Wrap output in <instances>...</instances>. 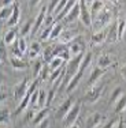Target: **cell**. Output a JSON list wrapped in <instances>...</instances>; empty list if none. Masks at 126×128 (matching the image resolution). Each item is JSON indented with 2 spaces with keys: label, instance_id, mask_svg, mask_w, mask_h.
<instances>
[{
  "label": "cell",
  "instance_id": "6da1fadb",
  "mask_svg": "<svg viewBox=\"0 0 126 128\" xmlns=\"http://www.w3.org/2000/svg\"><path fill=\"white\" fill-rule=\"evenodd\" d=\"M110 19H111V12L106 7L103 11H100L97 15L92 18V27L95 29V32H100L103 30V27H106L110 23Z\"/></svg>",
  "mask_w": 126,
  "mask_h": 128
},
{
  "label": "cell",
  "instance_id": "7a4b0ae2",
  "mask_svg": "<svg viewBox=\"0 0 126 128\" xmlns=\"http://www.w3.org/2000/svg\"><path fill=\"white\" fill-rule=\"evenodd\" d=\"M84 57H85V53H82V54H78V56H75V57H71V59L67 62V66H66L67 78L71 79L73 76H75V75L79 72V68H81V64H82Z\"/></svg>",
  "mask_w": 126,
  "mask_h": 128
},
{
  "label": "cell",
  "instance_id": "3957f363",
  "mask_svg": "<svg viewBox=\"0 0 126 128\" xmlns=\"http://www.w3.org/2000/svg\"><path fill=\"white\" fill-rule=\"evenodd\" d=\"M79 112H81V104L77 102V104H74V105H73V108L70 109V112L67 113V116L63 118L64 127H66V128H70L71 126H74L75 121H77V118H78V116H79Z\"/></svg>",
  "mask_w": 126,
  "mask_h": 128
},
{
  "label": "cell",
  "instance_id": "277c9868",
  "mask_svg": "<svg viewBox=\"0 0 126 128\" xmlns=\"http://www.w3.org/2000/svg\"><path fill=\"white\" fill-rule=\"evenodd\" d=\"M81 6V14L79 19L85 26L92 27V12H91V2H79Z\"/></svg>",
  "mask_w": 126,
  "mask_h": 128
},
{
  "label": "cell",
  "instance_id": "5b68a950",
  "mask_svg": "<svg viewBox=\"0 0 126 128\" xmlns=\"http://www.w3.org/2000/svg\"><path fill=\"white\" fill-rule=\"evenodd\" d=\"M101 93H103V84H99V86H93V87H91L88 91H87V94H85V101L89 102V104H93V102H96L97 100H99V97L101 96Z\"/></svg>",
  "mask_w": 126,
  "mask_h": 128
},
{
  "label": "cell",
  "instance_id": "8992f818",
  "mask_svg": "<svg viewBox=\"0 0 126 128\" xmlns=\"http://www.w3.org/2000/svg\"><path fill=\"white\" fill-rule=\"evenodd\" d=\"M29 87H30V84L27 83V79L25 78L19 84H18L17 87H15V91H14V97H15V100L21 101V100L25 98L26 94H27V91H29Z\"/></svg>",
  "mask_w": 126,
  "mask_h": 128
},
{
  "label": "cell",
  "instance_id": "52a82bcc",
  "mask_svg": "<svg viewBox=\"0 0 126 128\" xmlns=\"http://www.w3.org/2000/svg\"><path fill=\"white\" fill-rule=\"evenodd\" d=\"M84 48H85V44L81 41V37H77L74 41L69 45V50H70L71 57H75V56H78V54H82L84 53Z\"/></svg>",
  "mask_w": 126,
  "mask_h": 128
},
{
  "label": "cell",
  "instance_id": "ba28073f",
  "mask_svg": "<svg viewBox=\"0 0 126 128\" xmlns=\"http://www.w3.org/2000/svg\"><path fill=\"white\" fill-rule=\"evenodd\" d=\"M73 108V101L71 98H66L64 101L59 105L56 110V118H64L67 116V113L70 112V109Z\"/></svg>",
  "mask_w": 126,
  "mask_h": 128
},
{
  "label": "cell",
  "instance_id": "9c48e42d",
  "mask_svg": "<svg viewBox=\"0 0 126 128\" xmlns=\"http://www.w3.org/2000/svg\"><path fill=\"white\" fill-rule=\"evenodd\" d=\"M107 33V42H110V44H114V42H116L119 40L118 37V22L116 23H112V25L108 26V29L106 30Z\"/></svg>",
  "mask_w": 126,
  "mask_h": 128
},
{
  "label": "cell",
  "instance_id": "30bf717a",
  "mask_svg": "<svg viewBox=\"0 0 126 128\" xmlns=\"http://www.w3.org/2000/svg\"><path fill=\"white\" fill-rule=\"evenodd\" d=\"M47 14H48L47 12V7L44 6V7L38 11L37 16H36V22H34V25H33V34L38 32V29L41 27V25H44V20H45V18H47Z\"/></svg>",
  "mask_w": 126,
  "mask_h": 128
},
{
  "label": "cell",
  "instance_id": "8fae6325",
  "mask_svg": "<svg viewBox=\"0 0 126 128\" xmlns=\"http://www.w3.org/2000/svg\"><path fill=\"white\" fill-rule=\"evenodd\" d=\"M101 120H103V116L100 113H92L85 121V126L87 128H97L100 126Z\"/></svg>",
  "mask_w": 126,
  "mask_h": 128
},
{
  "label": "cell",
  "instance_id": "7c38bea8",
  "mask_svg": "<svg viewBox=\"0 0 126 128\" xmlns=\"http://www.w3.org/2000/svg\"><path fill=\"white\" fill-rule=\"evenodd\" d=\"M79 14H81V6H79V2L75 3V6L73 7V10L67 14L66 16V23H71L74 22L77 18H79Z\"/></svg>",
  "mask_w": 126,
  "mask_h": 128
},
{
  "label": "cell",
  "instance_id": "4fadbf2b",
  "mask_svg": "<svg viewBox=\"0 0 126 128\" xmlns=\"http://www.w3.org/2000/svg\"><path fill=\"white\" fill-rule=\"evenodd\" d=\"M104 74V70H101L99 68V67H96V68H93V71L91 72V76H89V80H88V83H89V86H96V83H97V80L101 78V75Z\"/></svg>",
  "mask_w": 126,
  "mask_h": 128
},
{
  "label": "cell",
  "instance_id": "5bb4252c",
  "mask_svg": "<svg viewBox=\"0 0 126 128\" xmlns=\"http://www.w3.org/2000/svg\"><path fill=\"white\" fill-rule=\"evenodd\" d=\"M75 38L77 37H75L74 32H73V30H67V29L63 30L62 34H60V37H59V40H60L62 44H71Z\"/></svg>",
  "mask_w": 126,
  "mask_h": 128
},
{
  "label": "cell",
  "instance_id": "9a60e30c",
  "mask_svg": "<svg viewBox=\"0 0 126 128\" xmlns=\"http://www.w3.org/2000/svg\"><path fill=\"white\" fill-rule=\"evenodd\" d=\"M32 94H33V93L27 91L26 97L19 101V104H18V106H17V109H15V114H19L21 112H23V110L27 108V105H30V98H32Z\"/></svg>",
  "mask_w": 126,
  "mask_h": 128
},
{
  "label": "cell",
  "instance_id": "2e32d148",
  "mask_svg": "<svg viewBox=\"0 0 126 128\" xmlns=\"http://www.w3.org/2000/svg\"><path fill=\"white\" fill-rule=\"evenodd\" d=\"M48 113H50V108H43V109H40L37 113H36L34 118H33V123L38 126L40 123H43L44 120H47V118H48Z\"/></svg>",
  "mask_w": 126,
  "mask_h": 128
},
{
  "label": "cell",
  "instance_id": "e0dca14e",
  "mask_svg": "<svg viewBox=\"0 0 126 128\" xmlns=\"http://www.w3.org/2000/svg\"><path fill=\"white\" fill-rule=\"evenodd\" d=\"M18 22H19V7H18V4H15L14 11H13V14H11L10 19H8V22H7V26L14 27V26L18 25Z\"/></svg>",
  "mask_w": 126,
  "mask_h": 128
},
{
  "label": "cell",
  "instance_id": "ac0fdd59",
  "mask_svg": "<svg viewBox=\"0 0 126 128\" xmlns=\"http://www.w3.org/2000/svg\"><path fill=\"white\" fill-rule=\"evenodd\" d=\"M10 63H11V66H13V68L14 70H25L29 67V64H27L25 60H22L21 57H11L10 59Z\"/></svg>",
  "mask_w": 126,
  "mask_h": 128
},
{
  "label": "cell",
  "instance_id": "d6986e66",
  "mask_svg": "<svg viewBox=\"0 0 126 128\" xmlns=\"http://www.w3.org/2000/svg\"><path fill=\"white\" fill-rule=\"evenodd\" d=\"M81 78H82V72H78L75 76H73L71 79H70V80H69V84L66 86V93H71V91L77 87V84L79 83Z\"/></svg>",
  "mask_w": 126,
  "mask_h": 128
},
{
  "label": "cell",
  "instance_id": "ffe728a7",
  "mask_svg": "<svg viewBox=\"0 0 126 128\" xmlns=\"http://www.w3.org/2000/svg\"><path fill=\"white\" fill-rule=\"evenodd\" d=\"M111 57L107 56V54H101V56H99V59H97V67L101 70H106L110 66H111Z\"/></svg>",
  "mask_w": 126,
  "mask_h": 128
},
{
  "label": "cell",
  "instance_id": "44dd1931",
  "mask_svg": "<svg viewBox=\"0 0 126 128\" xmlns=\"http://www.w3.org/2000/svg\"><path fill=\"white\" fill-rule=\"evenodd\" d=\"M104 2H100V0H97V2H91V12H92V18L95 16V15H97L100 12V11L104 10Z\"/></svg>",
  "mask_w": 126,
  "mask_h": 128
},
{
  "label": "cell",
  "instance_id": "7402d4cb",
  "mask_svg": "<svg viewBox=\"0 0 126 128\" xmlns=\"http://www.w3.org/2000/svg\"><path fill=\"white\" fill-rule=\"evenodd\" d=\"M107 40V33L106 30H100V32H95V34L92 36V42L93 44H101Z\"/></svg>",
  "mask_w": 126,
  "mask_h": 128
},
{
  "label": "cell",
  "instance_id": "603a6c76",
  "mask_svg": "<svg viewBox=\"0 0 126 128\" xmlns=\"http://www.w3.org/2000/svg\"><path fill=\"white\" fill-rule=\"evenodd\" d=\"M63 62H64V60L62 59V57L55 56L54 59L51 60V63L48 64V66H50L51 71H56V70H59V68H63Z\"/></svg>",
  "mask_w": 126,
  "mask_h": 128
},
{
  "label": "cell",
  "instance_id": "cb8c5ba5",
  "mask_svg": "<svg viewBox=\"0 0 126 128\" xmlns=\"http://www.w3.org/2000/svg\"><path fill=\"white\" fill-rule=\"evenodd\" d=\"M62 32H63V26H62V23H58V22H56V23H54L50 40H56V38H59V37H60V34H62Z\"/></svg>",
  "mask_w": 126,
  "mask_h": 128
},
{
  "label": "cell",
  "instance_id": "d4e9b609",
  "mask_svg": "<svg viewBox=\"0 0 126 128\" xmlns=\"http://www.w3.org/2000/svg\"><path fill=\"white\" fill-rule=\"evenodd\" d=\"M126 110V93L122 94V97L118 100V102L115 104V112L121 113V112Z\"/></svg>",
  "mask_w": 126,
  "mask_h": 128
},
{
  "label": "cell",
  "instance_id": "484cf974",
  "mask_svg": "<svg viewBox=\"0 0 126 128\" xmlns=\"http://www.w3.org/2000/svg\"><path fill=\"white\" fill-rule=\"evenodd\" d=\"M55 57V49L51 46L45 48L44 50H43V59H44V62H47L48 64L51 63V60Z\"/></svg>",
  "mask_w": 126,
  "mask_h": 128
},
{
  "label": "cell",
  "instance_id": "4316f807",
  "mask_svg": "<svg viewBox=\"0 0 126 128\" xmlns=\"http://www.w3.org/2000/svg\"><path fill=\"white\" fill-rule=\"evenodd\" d=\"M15 38H17V32L15 30H8L7 33H6L4 36V40H3V42L7 45H11L15 42Z\"/></svg>",
  "mask_w": 126,
  "mask_h": 128
},
{
  "label": "cell",
  "instance_id": "83f0119b",
  "mask_svg": "<svg viewBox=\"0 0 126 128\" xmlns=\"http://www.w3.org/2000/svg\"><path fill=\"white\" fill-rule=\"evenodd\" d=\"M14 6L13 7H7V8H0V19H2V22H4L6 19H10L11 14L14 11Z\"/></svg>",
  "mask_w": 126,
  "mask_h": 128
},
{
  "label": "cell",
  "instance_id": "f1b7e54d",
  "mask_svg": "<svg viewBox=\"0 0 126 128\" xmlns=\"http://www.w3.org/2000/svg\"><path fill=\"white\" fill-rule=\"evenodd\" d=\"M122 94H123L122 87H115V89L112 90V93H111V98H110L111 104H116V102H118V100L122 97Z\"/></svg>",
  "mask_w": 126,
  "mask_h": 128
},
{
  "label": "cell",
  "instance_id": "f546056e",
  "mask_svg": "<svg viewBox=\"0 0 126 128\" xmlns=\"http://www.w3.org/2000/svg\"><path fill=\"white\" fill-rule=\"evenodd\" d=\"M47 97L48 93H45L44 89H38V106H45L47 108Z\"/></svg>",
  "mask_w": 126,
  "mask_h": 128
},
{
  "label": "cell",
  "instance_id": "4dcf8cb0",
  "mask_svg": "<svg viewBox=\"0 0 126 128\" xmlns=\"http://www.w3.org/2000/svg\"><path fill=\"white\" fill-rule=\"evenodd\" d=\"M51 74H52V71H51L50 66H48V64H44V67H43L41 72H40V78H41L43 80H50Z\"/></svg>",
  "mask_w": 126,
  "mask_h": 128
},
{
  "label": "cell",
  "instance_id": "1f68e13d",
  "mask_svg": "<svg viewBox=\"0 0 126 128\" xmlns=\"http://www.w3.org/2000/svg\"><path fill=\"white\" fill-rule=\"evenodd\" d=\"M75 3L77 2H73V0H70V2H67V4H66V7H64V10H63V12L62 14H60L59 15V16H58L56 18V19L58 20H59V19H62V18L64 16V18H66L67 16V14H69L70 12V11H71L73 10V7H74V6H75Z\"/></svg>",
  "mask_w": 126,
  "mask_h": 128
},
{
  "label": "cell",
  "instance_id": "d6a6232c",
  "mask_svg": "<svg viewBox=\"0 0 126 128\" xmlns=\"http://www.w3.org/2000/svg\"><path fill=\"white\" fill-rule=\"evenodd\" d=\"M91 62H92V53H91V52H88V53H85V57H84V60H82L81 68H79V72H84L85 70H87V67H89Z\"/></svg>",
  "mask_w": 126,
  "mask_h": 128
},
{
  "label": "cell",
  "instance_id": "836d02e7",
  "mask_svg": "<svg viewBox=\"0 0 126 128\" xmlns=\"http://www.w3.org/2000/svg\"><path fill=\"white\" fill-rule=\"evenodd\" d=\"M0 120H2V126H4L7 121H10V110L7 108H2V116H0Z\"/></svg>",
  "mask_w": 126,
  "mask_h": 128
},
{
  "label": "cell",
  "instance_id": "e575fe53",
  "mask_svg": "<svg viewBox=\"0 0 126 128\" xmlns=\"http://www.w3.org/2000/svg\"><path fill=\"white\" fill-rule=\"evenodd\" d=\"M30 30H32V22L29 20V22H26L25 25H23V27L21 29V37L23 38L25 36H27L30 33Z\"/></svg>",
  "mask_w": 126,
  "mask_h": 128
},
{
  "label": "cell",
  "instance_id": "d590c367",
  "mask_svg": "<svg viewBox=\"0 0 126 128\" xmlns=\"http://www.w3.org/2000/svg\"><path fill=\"white\" fill-rule=\"evenodd\" d=\"M52 26H54V25H52ZM52 26H51V27H45V29L43 30L41 36H40V40H41V41L50 40V37H51V32H52Z\"/></svg>",
  "mask_w": 126,
  "mask_h": 128
},
{
  "label": "cell",
  "instance_id": "8d00e7d4",
  "mask_svg": "<svg viewBox=\"0 0 126 128\" xmlns=\"http://www.w3.org/2000/svg\"><path fill=\"white\" fill-rule=\"evenodd\" d=\"M125 29H126V20H119L118 22V37L122 40V36L125 33Z\"/></svg>",
  "mask_w": 126,
  "mask_h": 128
},
{
  "label": "cell",
  "instance_id": "74e56055",
  "mask_svg": "<svg viewBox=\"0 0 126 128\" xmlns=\"http://www.w3.org/2000/svg\"><path fill=\"white\" fill-rule=\"evenodd\" d=\"M17 44H18V48H19V50L22 52V53H23V52H26V48H27V46H26V41H25V38H22V37L18 38Z\"/></svg>",
  "mask_w": 126,
  "mask_h": 128
},
{
  "label": "cell",
  "instance_id": "f35d334b",
  "mask_svg": "<svg viewBox=\"0 0 126 128\" xmlns=\"http://www.w3.org/2000/svg\"><path fill=\"white\" fill-rule=\"evenodd\" d=\"M30 105L32 106H38V90L34 91L32 94V98H30Z\"/></svg>",
  "mask_w": 126,
  "mask_h": 128
},
{
  "label": "cell",
  "instance_id": "ab89813d",
  "mask_svg": "<svg viewBox=\"0 0 126 128\" xmlns=\"http://www.w3.org/2000/svg\"><path fill=\"white\" fill-rule=\"evenodd\" d=\"M55 93H56V90H55V89H51L50 91H48V97H47V108L50 106V104L52 102V100H54Z\"/></svg>",
  "mask_w": 126,
  "mask_h": 128
},
{
  "label": "cell",
  "instance_id": "60d3db41",
  "mask_svg": "<svg viewBox=\"0 0 126 128\" xmlns=\"http://www.w3.org/2000/svg\"><path fill=\"white\" fill-rule=\"evenodd\" d=\"M4 42H2V50H0V56H2V64L6 63V48H4Z\"/></svg>",
  "mask_w": 126,
  "mask_h": 128
},
{
  "label": "cell",
  "instance_id": "b9f144b4",
  "mask_svg": "<svg viewBox=\"0 0 126 128\" xmlns=\"http://www.w3.org/2000/svg\"><path fill=\"white\" fill-rule=\"evenodd\" d=\"M32 50H36V52H38L40 53V50H41V45H40V42H32V48H30Z\"/></svg>",
  "mask_w": 126,
  "mask_h": 128
},
{
  "label": "cell",
  "instance_id": "7bdbcfd3",
  "mask_svg": "<svg viewBox=\"0 0 126 128\" xmlns=\"http://www.w3.org/2000/svg\"><path fill=\"white\" fill-rule=\"evenodd\" d=\"M116 121H118V120H116V118H114V120L108 121V123H107L103 128H114V127H115V124H116Z\"/></svg>",
  "mask_w": 126,
  "mask_h": 128
},
{
  "label": "cell",
  "instance_id": "ee69618b",
  "mask_svg": "<svg viewBox=\"0 0 126 128\" xmlns=\"http://www.w3.org/2000/svg\"><path fill=\"white\" fill-rule=\"evenodd\" d=\"M48 126H50V120L47 118V120H44L43 123H40L36 128H48Z\"/></svg>",
  "mask_w": 126,
  "mask_h": 128
},
{
  "label": "cell",
  "instance_id": "f6af8a7d",
  "mask_svg": "<svg viewBox=\"0 0 126 128\" xmlns=\"http://www.w3.org/2000/svg\"><path fill=\"white\" fill-rule=\"evenodd\" d=\"M38 52H36V50H32L30 49V52H29V57L30 59H37V56H38Z\"/></svg>",
  "mask_w": 126,
  "mask_h": 128
},
{
  "label": "cell",
  "instance_id": "bcb514c9",
  "mask_svg": "<svg viewBox=\"0 0 126 128\" xmlns=\"http://www.w3.org/2000/svg\"><path fill=\"white\" fill-rule=\"evenodd\" d=\"M121 75H122V78H123L125 80H126V64L121 68Z\"/></svg>",
  "mask_w": 126,
  "mask_h": 128
},
{
  "label": "cell",
  "instance_id": "7dc6e473",
  "mask_svg": "<svg viewBox=\"0 0 126 128\" xmlns=\"http://www.w3.org/2000/svg\"><path fill=\"white\" fill-rule=\"evenodd\" d=\"M114 128H123V124H122V121L121 120H118L116 121V124H115V127Z\"/></svg>",
  "mask_w": 126,
  "mask_h": 128
},
{
  "label": "cell",
  "instance_id": "c3c4849f",
  "mask_svg": "<svg viewBox=\"0 0 126 128\" xmlns=\"http://www.w3.org/2000/svg\"><path fill=\"white\" fill-rule=\"evenodd\" d=\"M122 40L126 42V29H125V33H123V36H122Z\"/></svg>",
  "mask_w": 126,
  "mask_h": 128
},
{
  "label": "cell",
  "instance_id": "681fc988",
  "mask_svg": "<svg viewBox=\"0 0 126 128\" xmlns=\"http://www.w3.org/2000/svg\"><path fill=\"white\" fill-rule=\"evenodd\" d=\"M70 128H79V127L77 126V124H74V126H71V127H70Z\"/></svg>",
  "mask_w": 126,
  "mask_h": 128
},
{
  "label": "cell",
  "instance_id": "f907efd6",
  "mask_svg": "<svg viewBox=\"0 0 126 128\" xmlns=\"http://www.w3.org/2000/svg\"><path fill=\"white\" fill-rule=\"evenodd\" d=\"M125 123H126V117H125Z\"/></svg>",
  "mask_w": 126,
  "mask_h": 128
}]
</instances>
